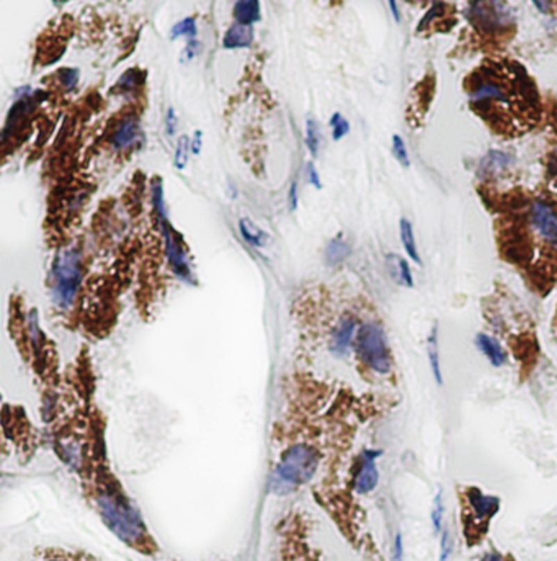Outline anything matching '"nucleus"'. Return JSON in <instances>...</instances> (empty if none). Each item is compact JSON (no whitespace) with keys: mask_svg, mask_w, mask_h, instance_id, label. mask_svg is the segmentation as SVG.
<instances>
[{"mask_svg":"<svg viewBox=\"0 0 557 561\" xmlns=\"http://www.w3.org/2000/svg\"><path fill=\"white\" fill-rule=\"evenodd\" d=\"M469 104L495 133L517 136L540 118V95L528 72L512 61L482 63L466 82Z\"/></svg>","mask_w":557,"mask_h":561,"instance_id":"obj_1","label":"nucleus"},{"mask_svg":"<svg viewBox=\"0 0 557 561\" xmlns=\"http://www.w3.org/2000/svg\"><path fill=\"white\" fill-rule=\"evenodd\" d=\"M100 507L108 526L116 532V535L123 540L136 542L144 534L142 522L139 521L138 514L133 511L131 504L116 491L105 493L100 498Z\"/></svg>","mask_w":557,"mask_h":561,"instance_id":"obj_2","label":"nucleus"},{"mask_svg":"<svg viewBox=\"0 0 557 561\" xmlns=\"http://www.w3.org/2000/svg\"><path fill=\"white\" fill-rule=\"evenodd\" d=\"M53 296L59 308L66 309L76 301L81 284V261L77 250L67 249L59 254L53 267Z\"/></svg>","mask_w":557,"mask_h":561,"instance_id":"obj_3","label":"nucleus"},{"mask_svg":"<svg viewBox=\"0 0 557 561\" xmlns=\"http://www.w3.org/2000/svg\"><path fill=\"white\" fill-rule=\"evenodd\" d=\"M356 352L361 361L379 375H386L391 370L386 336L378 323H366L356 334Z\"/></svg>","mask_w":557,"mask_h":561,"instance_id":"obj_4","label":"nucleus"},{"mask_svg":"<svg viewBox=\"0 0 557 561\" xmlns=\"http://www.w3.org/2000/svg\"><path fill=\"white\" fill-rule=\"evenodd\" d=\"M315 466H317V458L313 448L296 445L283 457L276 468V486L285 491L294 488L314 475Z\"/></svg>","mask_w":557,"mask_h":561,"instance_id":"obj_5","label":"nucleus"},{"mask_svg":"<svg viewBox=\"0 0 557 561\" xmlns=\"http://www.w3.org/2000/svg\"><path fill=\"white\" fill-rule=\"evenodd\" d=\"M467 18L472 25L487 33L504 30L513 23L512 10L504 2H469Z\"/></svg>","mask_w":557,"mask_h":561,"instance_id":"obj_6","label":"nucleus"},{"mask_svg":"<svg viewBox=\"0 0 557 561\" xmlns=\"http://www.w3.org/2000/svg\"><path fill=\"white\" fill-rule=\"evenodd\" d=\"M530 228L542 243L557 247V210L549 202L536 198L528 208Z\"/></svg>","mask_w":557,"mask_h":561,"instance_id":"obj_7","label":"nucleus"},{"mask_svg":"<svg viewBox=\"0 0 557 561\" xmlns=\"http://www.w3.org/2000/svg\"><path fill=\"white\" fill-rule=\"evenodd\" d=\"M162 234H164V243H165V252L167 257H169V262L174 272L177 273L178 277L182 278H190V266H188V259L187 254H185L183 245L180 244V241L175 238L174 231L169 226L167 220L159 221Z\"/></svg>","mask_w":557,"mask_h":561,"instance_id":"obj_8","label":"nucleus"},{"mask_svg":"<svg viewBox=\"0 0 557 561\" xmlns=\"http://www.w3.org/2000/svg\"><path fill=\"white\" fill-rule=\"evenodd\" d=\"M464 496H466V503L471 509L472 517L479 523L485 526L499 512L500 499L497 496H487L479 488H469Z\"/></svg>","mask_w":557,"mask_h":561,"instance_id":"obj_9","label":"nucleus"},{"mask_svg":"<svg viewBox=\"0 0 557 561\" xmlns=\"http://www.w3.org/2000/svg\"><path fill=\"white\" fill-rule=\"evenodd\" d=\"M383 455L381 450H365L361 455V465L355 476V489L360 494H368L379 483V471L376 468V458Z\"/></svg>","mask_w":557,"mask_h":561,"instance_id":"obj_10","label":"nucleus"},{"mask_svg":"<svg viewBox=\"0 0 557 561\" xmlns=\"http://www.w3.org/2000/svg\"><path fill=\"white\" fill-rule=\"evenodd\" d=\"M356 331V321L354 318H343L338 326L335 327V331L332 334V342H331V349L335 352L337 355L347 354L348 349H350L351 342H354Z\"/></svg>","mask_w":557,"mask_h":561,"instance_id":"obj_11","label":"nucleus"},{"mask_svg":"<svg viewBox=\"0 0 557 561\" xmlns=\"http://www.w3.org/2000/svg\"><path fill=\"white\" fill-rule=\"evenodd\" d=\"M139 138H141V131H139L138 122L133 118H128L118 124V128H116L113 134V139H111V145H113L116 151H126L136 145Z\"/></svg>","mask_w":557,"mask_h":561,"instance_id":"obj_12","label":"nucleus"},{"mask_svg":"<svg viewBox=\"0 0 557 561\" xmlns=\"http://www.w3.org/2000/svg\"><path fill=\"white\" fill-rule=\"evenodd\" d=\"M474 342L477 349L487 357V360H489L494 367H504V365L507 364V354H505L504 347L500 345L499 341L489 336V334L482 332L477 334Z\"/></svg>","mask_w":557,"mask_h":561,"instance_id":"obj_13","label":"nucleus"},{"mask_svg":"<svg viewBox=\"0 0 557 561\" xmlns=\"http://www.w3.org/2000/svg\"><path fill=\"white\" fill-rule=\"evenodd\" d=\"M253 41V28L244 26L239 23H234L229 30L226 31L224 40H222V46L226 49H242L249 48Z\"/></svg>","mask_w":557,"mask_h":561,"instance_id":"obj_14","label":"nucleus"},{"mask_svg":"<svg viewBox=\"0 0 557 561\" xmlns=\"http://www.w3.org/2000/svg\"><path fill=\"white\" fill-rule=\"evenodd\" d=\"M426 355H429L430 361V368L431 373H433L435 382L438 383V387H443V372H442V361H440V344H438V326L431 327V331L429 334V339H426Z\"/></svg>","mask_w":557,"mask_h":561,"instance_id":"obj_15","label":"nucleus"},{"mask_svg":"<svg viewBox=\"0 0 557 561\" xmlns=\"http://www.w3.org/2000/svg\"><path fill=\"white\" fill-rule=\"evenodd\" d=\"M386 262L389 272H391L392 278L397 282V284L407 286V288H412V286H414V277H412L410 267H408L406 259L397 256V254H389L386 257Z\"/></svg>","mask_w":557,"mask_h":561,"instance_id":"obj_16","label":"nucleus"},{"mask_svg":"<svg viewBox=\"0 0 557 561\" xmlns=\"http://www.w3.org/2000/svg\"><path fill=\"white\" fill-rule=\"evenodd\" d=\"M235 23L244 26H252L253 23L260 22V2L257 0H242L234 6Z\"/></svg>","mask_w":557,"mask_h":561,"instance_id":"obj_17","label":"nucleus"},{"mask_svg":"<svg viewBox=\"0 0 557 561\" xmlns=\"http://www.w3.org/2000/svg\"><path fill=\"white\" fill-rule=\"evenodd\" d=\"M399 231H401V241H402L404 249H406L407 256L410 257L415 263H419V266H420L422 261H420L419 249H417L414 226H412L410 221H407L406 218H402L401 225H399Z\"/></svg>","mask_w":557,"mask_h":561,"instance_id":"obj_18","label":"nucleus"},{"mask_svg":"<svg viewBox=\"0 0 557 561\" xmlns=\"http://www.w3.org/2000/svg\"><path fill=\"white\" fill-rule=\"evenodd\" d=\"M348 256H350V245L342 239V236H337L335 239L329 243L326 249V259L331 266L343 262Z\"/></svg>","mask_w":557,"mask_h":561,"instance_id":"obj_19","label":"nucleus"},{"mask_svg":"<svg viewBox=\"0 0 557 561\" xmlns=\"http://www.w3.org/2000/svg\"><path fill=\"white\" fill-rule=\"evenodd\" d=\"M239 231H240V234H242L245 243H249L250 245H255V247H263L268 239V236L263 233V231H260L257 226H253L252 222L247 220L239 221Z\"/></svg>","mask_w":557,"mask_h":561,"instance_id":"obj_20","label":"nucleus"},{"mask_svg":"<svg viewBox=\"0 0 557 561\" xmlns=\"http://www.w3.org/2000/svg\"><path fill=\"white\" fill-rule=\"evenodd\" d=\"M431 527H433L435 535H440L443 532V519H444V496L443 489L440 488L438 493L435 494L433 504H431Z\"/></svg>","mask_w":557,"mask_h":561,"instance_id":"obj_21","label":"nucleus"},{"mask_svg":"<svg viewBox=\"0 0 557 561\" xmlns=\"http://www.w3.org/2000/svg\"><path fill=\"white\" fill-rule=\"evenodd\" d=\"M508 164H510V157L507 154H502V152H499V151H492L487 154L484 162H482V170H484V172H489V174L500 172V170H504Z\"/></svg>","mask_w":557,"mask_h":561,"instance_id":"obj_22","label":"nucleus"},{"mask_svg":"<svg viewBox=\"0 0 557 561\" xmlns=\"http://www.w3.org/2000/svg\"><path fill=\"white\" fill-rule=\"evenodd\" d=\"M178 36H187L190 41H194L198 36V28H197V22H194L193 17H188V18H183L182 22H178L177 25H174L170 31V38L175 40L178 38Z\"/></svg>","mask_w":557,"mask_h":561,"instance_id":"obj_23","label":"nucleus"},{"mask_svg":"<svg viewBox=\"0 0 557 561\" xmlns=\"http://www.w3.org/2000/svg\"><path fill=\"white\" fill-rule=\"evenodd\" d=\"M306 145H308V149L314 157L319 154L320 131L315 120H308V123H306Z\"/></svg>","mask_w":557,"mask_h":561,"instance_id":"obj_24","label":"nucleus"},{"mask_svg":"<svg viewBox=\"0 0 557 561\" xmlns=\"http://www.w3.org/2000/svg\"><path fill=\"white\" fill-rule=\"evenodd\" d=\"M190 152H192V143H190V139L187 136H182L177 143V149H175V161H174V164L178 170L185 169V165H187V162H188Z\"/></svg>","mask_w":557,"mask_h":561,"instance_id":"obj_25","label":"nucleus"},{"mask_svg":"<svg viewBox=\"0 0 557 561\" xmlns=\"http://www.w3.org/2000/svg\"><path fill=\"white\" fill-rule=\"evenodd\" d=\"M331 128H332V138L335 139V141H340L343 136H347V134L350 133V123L347 122L342 113H333V117L331 118Z\"/></svg>","mask_w":557,"mask_h":561,"instance_id":"obj_26","label":"nucleus"},{"mask_svg":"<svg viewBox=\"0 0 557 561\" xmlns=\"http://www.w3.org/2000/svg\"><path fill=\"white\" fill-rule=\"evenodd\" d=\"M392 152L399 161V164H402L404 167L410 165V156L407 152V146L404 143L402 136H399V134H394L392 136Z\"/></svg>","mask_w":557,"mask_h":561,"instance_id":"obj_27","label":"nucleus"},{"mask_svg":"<svg viewBox=\"0 0 557 561\" xmlns=\"http://www.w3.org/2000/svg\"><path fill=\"white\" fill-rule=\"evenodd\" d=\"M453 555V540L451 535H449V530L443 528V532L440 534V555L438 561H449Z\"/></svg>","mask_w":557,"mask_h":561,"instance_id":"obj_28","label":"nucleus"},{"mask_svg":"<svg viewBox=\"0 0 557 561\" xmlns=\"http://www.w3.org/2000/svg\"><path fill=\"white\" fill-rule=\"evenodd\" d=\"M61 79H63V83L64 87L69 90H72L74 87H76V83L78 81V71L77 69H63L61 71Z\"/></svg>","mask_w":557,"mask_h":561,"instance_id":"obj_29","label":"nucleus"},{"mask_svg":"<svg viewBox=\"0 0 557 561\" xmlns=\"http://www.w3.org/2000/svg\"><path fill=\"white\" fill-rule=\"evenodd\" d=\"M392 560H394V561H402V560H404V540H402V534H401V532H397L396 539H394V545H392Z\"/></svg>","mask_w":557,"mask_h":561,"instance_id":"obj_30","label":"nucleus"},{"mask_svg":"<svg viewBox=\"0 0 557 561\" xmlns=\"http://www.w3.org/2000/svg\"><path fill=\"white\" fill-rule=\"evenodd\" d=\"M177 115H175L174 108H169L167 111V118H165V129L169 136H174L175 131H177Z\"/></svg>","mask_w":557,"mask_h":561,"instance_id":"obj_31","label":"nucleus"},{"mask_svg":"<svg viewBox=\"0 0 557 561\" xmlns=\"http://www.w3.org/2000/svg\"><path fill=\"white\" fill-rule=\"evenodd\" d=\"M298 200H299V195H298V182L296 180H292L291 187H290V192H288V202H290V208L292 211L298 208Z\"/></svg>","mask_w":557,"mask_h":561,"instance_id":"obj_32","label":"nucleus"},{"mask_svg":"<svg viewBox=\"0 0 557 561\" xmlns=\"http://www.w3.org/2000/svg\"><path fill=\"white\" fill-rule=\"evenodd\" d=\"M308 180L314 185V187L322 188V184H320L319 174H317V170H315V167L313 164L308 165Z\"/></svg>","mask_w":557,"mask_h":561,"instance_id":"obj_33","label":"nucleus"},{"mask_svg":"<svg viewBox=\"0 0 557 561\" xmlns=\"http://www.w3.org/2000/svg\"><path fill=\"white\" fill-rule=\"evenodd\" d=\"M201 138H203L201 131H194L193 139H192V152H193V154H199V152H201Z\"/></svg>","mask_w":557,"mask_h":561,"instance_id":"obj_34","label":"nucleus"},{"mask_svg":"<svg viewBox=\"0 0 557 561\" xmlns=\"http://www.w3.org/2000/svg\"><path fill=\"white\" fill-rule=\"evenodd\" d=\"M481 561H505V558L499 551H487V553L482 556Z\"/></svg>","mask_w":557,"mask_h":561,"instance_id":"obj_35","label":"nucleus"},{"mask_svg":"<svg viewBox=\"0 0 557 561\" xmlns=\"http://www.w3.org/2000/svg\"><path fill=\"white\" fill-rule=\"evenodd\" d=\"M389 7H391L392 10V15H394V20L397 23L401 22V13H399V8H397V3L396 2H389Z\"/></svg>","mask_w":557,"mask_h":561,"instance_id":"obj_36","label":"nucleus"},{"mask_svg":"<svg viewBox=\"0 0 557 561\" xmlns=\"http://www.w3.org/2000/svg\"><path fill=\"white\" fill-rule=\"evenodd\" d=\"M551 170L552 172H554V175L557 177V151H556V154H554V157H552V164H551Z\"/></svg>","mask_w":557,"mask_h":561,"instance_id":"obj_37","label":"nucleus"}]
</instances>
